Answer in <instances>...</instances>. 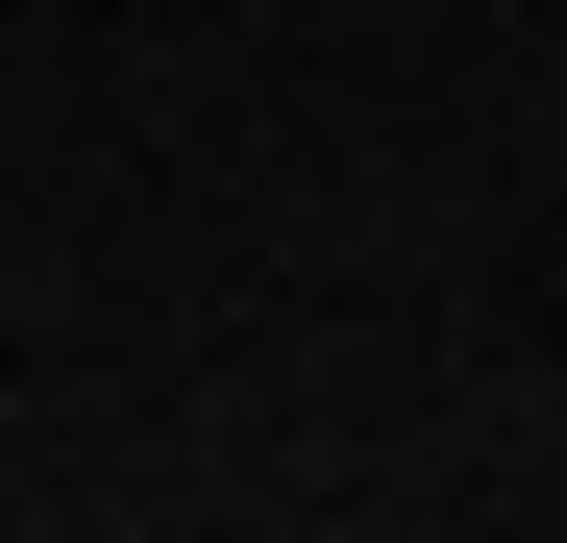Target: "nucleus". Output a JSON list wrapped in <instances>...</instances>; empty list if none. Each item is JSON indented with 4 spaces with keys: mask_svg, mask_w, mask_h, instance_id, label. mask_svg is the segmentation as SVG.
Wrapping results in <instances>:
<instances>
[]
</instances>
